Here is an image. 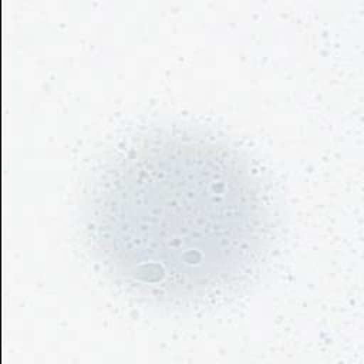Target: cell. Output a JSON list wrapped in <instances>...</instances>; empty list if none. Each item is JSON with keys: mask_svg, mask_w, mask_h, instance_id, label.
Returning a JSON list of instances; mask_svg holds the SVG:
<instances>
[{"mask_svg": "<svg viewBox=\"0 0 364 364\" xmlns=\"http://www.w3.org/2000/svg\"><path fill=\"white\" fill-rule=\"evenodd\" d=\"M87 219L122 284L175 306L233 290L262 262L270 232L247 161L192 129L156 131L119 151L91 186Z\"/></svg>", "mask_w": 364, "mask_h": 364, "instance_id": "obj_1", "label": "cell"}]
</instances>
